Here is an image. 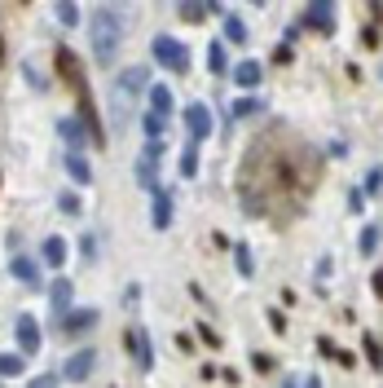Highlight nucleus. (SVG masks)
I'll list each match as a JSON object with an SVG mask.
<instances>
[{"label":"nucleus","instance_id":"cd10ccee","mask_svg":"<svg viewBox=\"0 0 383 388\" xmlns=\"http://www.w3.org/2000/svg\"><path fill=\"white\" fill-rule=\"evenodd\" d=\"M58 212H66V217H80V212H84V199L75 194V190H62V194H58Z\"/></svg>","mask_w":383,"mask_h":388},{"label":"nucleus","instance_id":"c756f323","mask_svg":"<svg viewBox=\"0 0 383 388\" xmlns=\"http://www.w3.org/2000/svg\"><path fill=\"white\" fill-rule=\"evenodd\" d=\"M181 176H185V181L198 176V146H185V150H181Z\"/></svg>","mask_w":383,"mask_h":388},{"label":"nucleus","instance_id":"5701e85b","mask_svg":"<svg viewBox=\"0 0 383 388\" xmlns=\"http://www.w3.org/2000/svg\"><path fill=\"white\" fill-rule=\"evenodd\" d=\"M225 40H229V44H247V40H251L247 22H242L238 14H225Z\"/></svg>","mask_w":383,"mask_h":388},{"label":"nucleus","instance_id":"c9c22d12","mask_svg":"<svg viewBox=\"0 0 383 388\" xmlns=\"http://www.w3.org/2000/svg\"><path fill=\"white\" fill-rule=\"evenodd\" d=\"M273 62H277V66H291V62H295V49H291V44H277V49H273Z\"/></svg>","mask_w":383,"mask_h":388},{"label":"nucleus","instance_id":"f3484780","mask_svg":"<svg viewBox=\"0 0 383 388\" xmlns=\"http://www.w3.org/2000/svg\"><path fill=\"white\" fill-rule=\"evenodd\" d=\"M40 261H44L48 269H62V265H66V239H62V234H48L44 247H40Z\"/></svg>","mask_w":383,"mask_h":388},{"label":"nucleus","instance_id":"49530a36","mask_svg":"<svg viewBox=\"0 0 383 388\" xmlns=\"http://www.w3.org/2000/svg\"><path fill=\"white\" fill-rule=\"evenodd\" d=\"M282 388H295V384H291V379H287V384H282Z\"/></svg>","mask_w":383,"mask_h":388},{"label":"nucleus","instance_id":"f8f14e48","mask_svg":"<svg viewBox=\"0 0 383 388\" xmlns=\"http://www.w3.org/2000/svg\"><path fill=\"white\" fill-rule=\"evenodd\" d=\"M71 300H75V287L71 278H53V287H48V314H53L58 322L71 314Z\"/></svg>","mask_w":383,"mask_h":388},{"label":"nucleus","instance_id":"e433bc0d","mask_svg":"<svg viewBox=\"0 0 383 388\" xmlns=\"http://www.w3.org/2000/svg\"><path fill=\"white\" fill-rule=\"evenodd\" d=\"M97 243H101L97 234H84V239H80V252H84V261H97Z\"/></svg>","mask_w":383,"mask_h":388},{"label":"nucleus","instance_id":"de8ad7c7","mask_svg":"<svg viewBox=\"0 0 383 388\" xmlns=\"http://www.w3.org/2000/svg\"><path fill=\"white\" fill-rule=\"evenodd\" d=\"M0 186H5V176H0Z\"/></svg>","mask_w":383,"mask_h":388},{"label":"nucleus","instance_id":"a878e982","mask_svg":"<svg viewBox=\"0 0 383 388\" xmlns=\"http://www.w3.org/2000/svg\"><path fill=\"white\" fill-rule=\"evenodd\" d=\"M379 234H383L379 221H370L362 234H357V247H362V256H374V252H379Z\"/></svg>","mask_w":383,"mask_h":388},{"label":"nucleus","instance_id":"a211bd4d","mask_svg":"<svg viewBox=\"0 0 383 388\" xmlns=\"http://www.w3.org/2000/svg\"><path fill=\"white\" fill-rule=\"evenodd\" d=\"M229 75H234L238 89H255V84L265 80V66L260 62H238V66H229Z\"/></svg>","mask_w":383,"mask_h":388},{"label":"nucleus","instance_id":"a19ab883","mask_svg":"<svg viewBox=\"0 0 383 388\" xmlns=\"http://www.w3.org/2000/svg\"><path fill=\"white\" fill-rule=\"evenodd\" d=\"M198 340H203V344H208V349H220V335H216L212 327H198Z\"/></svg>","mask_w":383,"mask_h":388},{"label":"nucleus","instance_id":"0eeeda50","mask_svg":"<svg viewBox=\"0 0 383 388\" xmlns=\"http://www.w3.org/2000/svg\"><path fill=\"white\" fill-rule=\"evenodd\" d=\"M14 335H18V353H22V357L40 353V344H44V335H40V322H36V314H18V318H14Z\"/></svg>","mask_w":383,"mask_h":388},{"label":"nucleus","instance_id":"6ab92c4d","mask_svg":"<svg viewBox=\"0 0 383 388\" xmlns=\"http://www.w3.org/2000/svg\"><path fill=\"white\" fill-rule=\"evenodd\" d=\"M172 208H176L172 194H168V190H155V212H150V225H155V229H168V225H172Z\"/></svg>","mask_w":383,"mask_h":388},{"label":"nucleus","instance_id":"4c0bfd02","mask_svg":"<svg viewBox=\"0 0 383 388\" xmlns=\"http://www.w3.org/2000/svg\"><path fill=\"white\" fill-rule=\"evenodd\" d=\"M362 40H366V49H379V22H374V18L366 22V31H362Z\"/></svg>","mask_w":383,"mask_h":388},{"label":"nucleus","instance_id":"bb28decb","mask_svg":"<svg viewBox=\"0 0 383 388\" xmlns=\"http://www.w3.org/2000/svg\"><path fill=\"white\" fill-rule=\"evenodd\" d=\"M234 261H238V274H242V278H255V256H251L247 243H234Z\"/></svg>","mask_w":383,"mask_h":388},{"label":"nucleus","instance_id":"9b49d317","mask_svg":"<svg viewBox=\"0 0 383 388\" xmlns=\"http://www.w3.org/2000/svg\"><path fill=\"white\" fill-rule=\"evenodd\" d=\"M93 367H97V349H75V353L66 357V367H62V375H58V379L84 384V379L93 375Z\"/></svg>","mask_w":383,"mask_h":388},{"label":"nucleus","instance_id":"7ed1b4c3","mask_svg":"<svg viewBox=\"0 0 383 388\" xmlns=\"http://www.w3.org/2000/svg\"><path fill=\"white\" fill-rule=\"evenodd\" d=\"M150 89V66H123L115 75V89H111V115H115V133L133 119L137 97Z\"/></svg>","mask_w":383,"mask_h":388},{"label":"nucleus","instance_id":"2eb2a0df","mask_svg":"<svg viewBox=\"0 0 383 388\" xmlns=\"http://www.w3.org/2000/svg\"><path fill=\"white\" fill-rule=\"evenodd\" d=\"M58 133H62V141H66V154H80V150L88 146V133L80 128V119H75V115L58 119Z\"/></svg>","mask_w":383,"mask_h":388},{"label":"nucleus","instance_id":"f704fd0d","mask_svg":"<svg viewBox=\"0 0 383 388\" xmlns=\"http://www.w3.org/2000/svg\"><path fill=\"white\" fill-rule=\"evenodd\" d=\"M366 362L379 371V335H374V331H366Z\"/></svg>","mask_w":383,"mask_h":388},{"label":"nucleus","instance_id":"58836bf2","mask_svg":"<svg viewBox=\"0 0 383 388\" xmlns=\"http://www.w3.org/2000/svg\"><path fill=\"white\" fill-rule=\"evenodd\" d=\"M330 269H335V261H330V256H322V261H317V287H326V278H330Z\"/></svg>","mask_w":383,"mask_h":388},{"label":"nucleus","instance_id":"423d86ee","mask_svg":"<svg viewBox=\"0 0 383 388\" xmlns=\"http://www.w3.org/2000/svg\"><path fill=\"white\" fill-rule=\"evenodd\" d=\"M300 31L330 36V31H335V5H330V0H313V5H304V14H300Z\"/></svg>","mask_w":383,"mask_h":388},{"label":"nucleus","instance_id":"72a5a7b5","mask_svg":"<svg viewBox=\"0 0 383 388\" xmlns=\"http://www.w3.org/2000/svg\"><path fill=\"white\" fill-rule=\"evenodd\" d=\"M379 181H383L379 168H370V172H366V186H357V190H362V199H374V194H379Z\"/></svg>","mask_w":383,"mask_h":388},{"label":"nucleus","instance_id":"dca6fc26","mask_svg":"<svg viewBox=\"0 0 383 388\" xmlns=\"http://www.w3.org/2000/svg\"><path fill=\"white\" fill-rule=\"evenodd\" d=\"M97 318H101L97 309H71V314H66L58 327H62L66 335H80V331H93V327H97Z\"/></svg>","mask_w":383,"mask_h":388},{"label":"nucleus","instance_id":"4be33fe9","mask_svg":"<svg viewBox=\"0 0 383 388\" xmlns=\"http://www.w3.org/2000/svg\"><path fill=\"white\" fill-rule=\"evenodd\" d=\"M317 353H322V357H330V362H339V367H357V357H352L348 349H339L335 340H326V335L317 340Z\"/></svg>","mask_w":383,"mask_h":388},{"label":"nucleus","instance_id":"c85d7f7f","mask_svg":"<svg viewBox=\"0 0 383 388\" xmlns=\"http://www.w3.org/2000/svg\"><path fill=\"white\" fill-rule=\"evenodd\" d=\"M22 367H27L22 353H0V379H5V375H22Z\"/></svg>","mask_w":383,"mask_h":388},{"label":"nucleus","instance_id":"4468645a","mask_svg":"<svg viewBox=\"0 0 383 388\" xmlns=\"http://www.w3.org/2000/svg\"><path fill=\"white\" fill-rule=\"evenodd\" d=\"M145 93H150V111H145V115H155V119H163V124H168V119H172V106H176L172 89H168V84H150Z\"/></svg>","mask_w":383,"mask_h":388},{"label":"nucleus","instance_id":"473e14b6","mask_svg":"<svg viewBox=\"0 0 383 388\" xmlns=\"http://www.w3.org/2000/svg\"><path fill=\"white\" fill-rule=\"evenodd\" d=\"M265 314H269V327H273V335H287V314H282V309H265Z\"/></svg>","mask_w":383,"mask_h":388},{"label":"nucleus","instance_id":"ddd939ff","mask_svg":"<svg viewBox=\"0 0 383 388\" xmlns=\"http://www.w3.org/2000/svg\"><path fill=\"white\" fill-rule=\"evenodd\" d=\"M9 274L22 282V287H31V292H40L44 287V278H40V265L31 261V256H14L9 261Z\"/></svg>","mask_w":383,"mask_h":388},{"label":"nucleus","instance_id":"b1692460","mask_svg":"<svg viewBox=\"0 0 383 388\" xmlns=\"http://www.w3.org/2000/svg\"><path fill=\"white\" fill-rule=\"evenodd\" d=\"M66 176L80 181V186H88V181H93V168H88L84 154H66Z\"/></svg>","mask_w":383,"mask_h":388},{"label":"nucleus","instance_id":"aec40b11","mask_svg":"<svg viewBox=\"0 0 383 388\" xmlns=\"http://www.w3.org/2000/svg\"><path fill=\"white\" fill-rule=\"evenodd\" d=\"M137 186L141 190H159V159H137Z\"/></svg>","mask_w":383,"mask_h":388},{"label":"nucleus","instance_id":"ea45409f","mask_svg":"<svg viewBox=\"0 0 383 388\" xmlns=\"http://www.w3.org/2000/svg\"><path fill=\"white\" fill-rule=\"evenodd\" d=\"M251 367H255V371H273V367H277V362H273L269 353H251Z\"/></svg>","mask_w":383,"mask_h":388},{"label":"nucleus","instance_id":"393cba45","mask_svg":"<svg viewBox=\"0 0 383 388\" xmlns=\"http://www.w3.org/2000/svg\"><path fill=\"white\" fill-rule=\"evenodd\" d=\"M251 115H265V97H238L234 101V119H251Z\"/></svg>","mask_w":383,"mask_h":388},{"label":"nucleus","instance_id":"412c9836","mask_svg":"<svg viewBox=\"0 0 383 388\" xmlns=\"http://www.w3.org/2000/svg\"><path fill=\"white\" fill-rule=\"evenodd\" d=\"M208 66H212L216 80H220V75H229V66H234V62H229V49H225L220 40H212V44H208Z\"/></svg>","mask_w":383,"mask_h":388},{"label":"nucleus","instance_id":"09e8293b","mask_svg":"<svg viewBox=\"0 0 383 388\" xmlns=\"http://www.w3.org/2000/svg\"><path fill=\"white\" fill-rule=\"evenodd\" d=\"M0 388H5V384H0Z\"/></svg>","mask_w":383,"mask_h":388},{"label":"nucleus","instance_id":"20e7f679","mask_svg":"<svg viewBox=\"0 0 383 388\" xmlns=\"http://www.w3.org/2000/svg\"><path fill=\"white\" fill-rule=\"evenodd\" d=\"M150 54H155V66H163L172 75L190 71V49L181 40H172V36H155V40H150Z\"/></svg>","mask_w":383,"mask_h":388},{"label":"nucleus","instance_id":"79ce46f5","mask_svg":"<svg viewBox=\"0 0 383 388\" xmlns=\"http://www.w3.org/2000/svg\"><path fill=\"white\" fill-rule=\"evenodd\" d=\"M27 388H58V375H48V371H44V375H36Z\"/></svg>","mask_w":383,"mask_h":388},{"label":"nucleus","instance_id":"37998d69","mask_svg":"<svg viewBox=\"0 0 383 388\" xmlns=\"http://www.w3.org/2000/svg\"><path fill=\"white\" fill-rule=\"evenodd\" d=\"M362 208H366V199H362V190H352V194H348V212H357V217H362Z\"/></svg>","mask_w":383,"mask_h":388},{"label":"nucleus","instance_id":"a18cd8bd","mask_svg":"<svg viewBox=\"0 0 383 388\" xmlns=\"http://www.w3.org/2000/svg\"><path fill=\"white\" fill-rule=\"evenodd\" d=\"M304 388H322V379H317V375H309V379H304Z\"/></svg>","mask_w":383,"mask_h":388},{"label":"nucleus","instance_id":"39448f33","mask_svg":"<svg viewBox=\"0 0 383 388\" xmlns=\"http://www.w3.org/2000/svg\"><path fill=\"white\" fill-rule=\"evenodd\" d=\"M75 101H80L75 119H80V128L88 133V146H106L111 137H106V124H101V115H97V106H93V89H88V84L75 89Z\"/></svg>","mask_w":383,"mask_h":388},{"label":"nucleus","instance_id":"f03ea898","mask_svg":"<svg viewBox=\"0 0 383 388\" xmlns=\"http://www.w3.org/2000/svg\"><path fill=\"white\" fill-rule=\"evenodd\" d=\"M88 44H93V62L97 66H115V54L123 44V27H119V14L111 5H97L88 14Z\"/></svg>","mask_w":383,"mask_h":388},{"label":"nucleus","instance_id":"7c9ffc66","mask_svg":"<svg viewBox=\"0 0 383 388\" xmlns=\"http://www.w3.org/2000/svg\"><path fill=\"white\" fill-rule=\"evenodd\" d=\"M208 14H220V9H216V5H181V18H185V22H203Z\"/></svg>","mask_w":383,"mask_h":388},{"label":"nucleus","instance_id":"9d476101","mask_svg":"<svg viewBox=\"0 0 383 388\" xmlns=\"http://www.w3.org/2000/svg\"><path fill=\"white\" fill-rule=\"evenodd\" d=\"M185 128H190V146H203L212 137V111L203 101H190L185 106Z\"/></svg>","mask_w":383,"mask_h":388},{"label":"nucleus","instance_id":"1a4fd4ad","mask_svg":"<svg viewBox=\"0 0 383 388\" xmlns=\"http://www.w3.org/2000/svg\"><path fill=\"white\" fill-rule=\"evenodd\" d=\"M53 62H58V75H62L71 89H84V84H88V80H84V62L75 58V49L58 44V49H53Z\"/></svg>","mask_w":383,"mask_h":388},{"label":"nucleus","instance_id":"f257e3e1","mask_svg":"<svg viewBox=\"0 0 383 388\" xmlns=\"http://www.w3.org/2000/svg\"><path fill=\"white\" fill-rule=\"evenodd\" d=\"M317 176H322V154L309 141H300L287 124H273L242 159L238 176L242 212L287 221L304 212L309 194L317 190Z\"/></svg>","mask_w":383,"mask_h":388},{"label":"nucleus","instance_id":"c03bdc74","mask_svg":"<svg viewBox=\"0 0 383 388\" xmlns=\"http://www.w3.org/2000/svg\"><path fill=\"white\" fill-rule=\"evenodd\" d=\"M176 349H181V353H194V335L181 331V335H176Z\"/></svg>","mask_w":383,"mask_h":388},{"label":"nucleus","instance_id":"6e6552de","mask_svg":"<svg viewBox=\"0 0 383 388\" xmlns=\"http://www.w3.org/2000/svg\"><path fill=\"white\" fill-rule=\"evenodd\" d=\"M128 344H133V362L141 371H155V340H150V331L141 322L128 327Z\"/></svg>","mask_w":383,"mask_h":388},{"label":"nucleus","instance_id":"2f4dec72","mask_svg":"<svg viewBox=\"0 0 383 388\" xmlns=\"http://www.w3.org/2000/svg\"><path fill=\"white\" fill-rule=\"evenodd\" d=\"M53 14H58V22H62V27H75V22H80V9H75L71 0H62V5H53Z\"/></svg>","mask_w":383,"mask_h":388}]
</instances>
